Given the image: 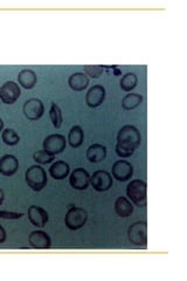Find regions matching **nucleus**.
<instances>
[{"label": "nucleus", "mask_w": 187, "mask_h": 281, "mask_svg": "<svg viewBox=\"0 0 187 281\" xmlns=\"http://www.w3.org/2000/svg\"><path fill=\"white\" fill-rule=\"evenodd\" d=\"M142 144V135L135 125H124L117 135V144L129 152L135 150Z\"/></svg>", "instance_id": "f257e3e1"}, {"label": "nucleus", "mask_w": 187, "mask_h": 281, "mask_svg": "<svg viewBox=\"0 0 187 281\" xmlns=\"http://www.w3.org/2000/svg\"><path fill=\"white\" fill-rule=\"evenodd\" d=\"M146 192H148V186L142 179H133L127 186L129 199L138 207L146 206Z\"/></svg>", "instance_id": "f03ea898"}, {"label": "nucleus", "mask_w": 187, "mask_h": 281, "mask_svg": "<svg viewBox=\"0 0 187 281\" xmlns=\"http://www.w3.org/2000/svg\"><path fill=\"white\" fill-rule=\"evenodd\" d=\"M128 239L133 247L145 248L148 244V224L146 222L132 224L128 229Z\"/></svg>", "instance_id": "7ed1b4c3"}, {"label": "nucleus", "mask_w": 187, "mask_h": 281, "mask_svg": "<svg viewBox=\"0 0 187 281\" xmlns=\"http://www.w3.org/2000/svg\"><path fill=\"white\" fill-rule=\"evenodd\" d=\"M27 185L33 191H41L47 184V175L40 165H32L25 174Z\"/></svg>", "instance_id": "20e7f679"}, {"label": "nucleus", "mask_w": 187, "mask_h": 281, "mask_svg": "<svg viewBox=\"0 0 187 281\" xmlns=\"http://www.w3.org/2000/svg\"><path fill=\"white\" fill-rule=\"evenodd\" d=\"M88 221V212L82 207L72 206L64 215V224L69 230L76 231L84 226Z\"/></svg>", "instance_id": "39448f33"}, {"label": "nucleus", "mask_w": 187, "mask_h": 281, "mask_svg": "<svg viewBox=\"0 0 187 281\" xmlns=\"http://www.w3.org/2000/svg\"><path fill=\"white\" fill-rule=\"evenodd\" d=\"M67 141L66 137L60 134H52V135L47 136L46 140L43 141V150L51 155H59L63 153L66 149Z\"/></svg>", "instance_id": "423d86ee"}, {"label": "nucleus", "mask_w": 187, "mask_h": 281, "mask_svg": "<svg viewBox=\"0 0 187 281\" xmlns=\"http://www.w3.org/2000/svg\"><path fill=\"white\" fill-rule=\"evenodd\" d=\"M20 95H21V91H20L19 84L15 83L14 81H7L0 87V101L3 103L13 104Z\"/></svg>", "instance_id": "0eeeda50"}, {"label": "nucleus", "mask_w": 187, "mask_h": 281, "mask_svg": "<svg viewBox=\"0 0 187 281\" xmlns=\"http://www.w3.org/2000/svg\"><path fill=\"white\" fill-rule=\"evenodd\" d=\"M90 184L99 192H104L112 186V176L108 171L97 170L90 177Z\"/></svg>", "instance_id": "6e6552de"}, {"label": "nucleus", "mask_w": 187, "mask_h": 281, "mask_svg": "<svg viewBox=\"0 0 187 281\" xmlns=\"http://www.w3.org/2000/svg\"><path fill=\"white\" fill-rule=\"evenodd\" d=\"M22 112H24V115H25L28 120L36 121L41 119L44 113L43 103L39 99H30L24 103Z\"/></svg>", "instance_id": "1a4fd4ad"}, {"label": "nucleus", "mask_w": 187, "mask_h": 281, "mask_svg": "<svg viewBox=\"0 0 187 281\" xmlns=\"http://www.w3.org/2000/svg\"><path fill=\"white\" fill-rule=\"evenodd\" d=\"M112 177L120 182H127L133 176V166L124 160L116 161L111 169Z\"/></svg>", "instance_id": "9d476101"}, {"label": "nucleus", "mask_w": 187, "mask_h": 281, "mask_svg": "<svg viewBox=\"0 0 187 281\" xmlns=\"http://www.w3.org/2000/svg\"><path fill=\"white\" fill-rule=\"evenodd\" d=\"M69 183L75 190H85L88 189L89 184H90V175L83 168H77L71 174Z\"/></svg>", "instance_id": "9b49d317"}, {"label": "nucleus", "mask_w": 187, "mask_h": 281, "mask_svg": "<svg viewBox=\"0 0 187 281\" xmlns=\"http://www.w3.org/2000/svg\"><path fill=\"white\" fill-rule=\"evenodd\" d=\"M28 244L35 250H48L52 246V240L46 232L33 231L28 237Z\"/></svg>", "instance_id": "f8f14e48"}, {"label": "nucleus", "mask_w": 187, "mask_h": 281, "mask_svg": "<svg viewBox=\"0 0 187 281\" xmlns=\"http://www.w3.org/2000/svg\"><path fill=\"white\" fill-rule=\"evenodd\" d=\"M105 99V89L102 85H94L85 95V103L90 108H97L103 103Z\"/></svg>", "instance_id": "ddd939ff"}, {"label": "nucleus", "mask_w": 187, "mask_h": 281, "mask_svg": "<svg viewBox=\"0 0 187 281\" xmlns=\"http://www.w3.org/2000/svg\"><path fill=\"white\" fill-rule=\"evenodd\" d=\"M28 219L36 227H44L48 222V213L42 207L32 205L28 209Z\"/></svg>", "instance_id": "4468645a"}, {"label": "nucleus", "mask_w": 187, "mask_h": 281, "mask_svg": "<svg viewBox=\"0 0 187 281\" xmlns=\"http://www.w3.org/2000/svg\"><path fill=\"white\" fill-rule=\"evenodd\" d=\"M19 162L13 155H4L0 158V174L4 176H12L18 171Z\"/></svg>", "instance_id": "2eb2a0df"}, {"label": "nucleus", "mask_w": 187, "mask_h": 281, "mask_svg": "<svg viewBox=\"0 0 187 281\" xmlns=\"http://www.w3.org/2000/svg\"><path fill=\"white\" fill-rule=\"evenodd\" d=\"M68 84L73 91L75 92H82L89 84V79L84 73L76 72L74 74H72L68 79Z\"/></svg>", "instance_id": "dca6fc26"}, {"label": "nucleus", "mask_w": 187, "mask_h": 281, "mask_svg": "<svg viewBox=\"0 0 187 281\" xmlns=\"http://www.w3.org/2000/svg\"><path fill=\"white\" fill-rule=\"evenodd\" d=\"M107 157V148L102 144H92L87 150V160L91 163H100Z\"/></svg>", "instance_id": "f3484780"}, {"label": "nucleus", "mask_w": 187, "mask_h": 281, "mask_svg": "<svg viewBox=\"0 0 187 281\" xmlns=\"http://www.w3.org/2000/svg\"><path fill=\"white\" fill-rule=\"evenodd\" d=\"M69 172H71V168H69L68 163L64 161H58L53 163L50 168V175L54 179H58V181L66 178Z\"/></svg>", "instance_id": "a211bd4d"}, {"label": "nucleus", "mask_w": 187, "mask_h": 281, "mask_svg": "<svg viewBox=\"0 0 187 281\" xmlns=\"http://www.w3.org/2000/svg\"><path fill=\"white\" fill-rule=\"evenodd\" d=\"M113 209H115V212L117 213V215H120V217H129V215H131L133 212L132 203L130 202L128 198L122 196L116 199Z\"/></svg>", "instance_id": "6ab92c4d"}, {"label": "nucleus", "mask_w": 187, "mask_h": 281, "mask_svg": "<svg viewBox=\"0 0 187 281\" xmlns=\"http://www.w3.org/2000/svg\"><path fill=\"white\" fill-rule=\"evenodd\" d=\"M19 84L25 89H32L34 88L36 84V74L32 69H22L21 72H19L18 75Z\"/></svg>", "instance_id": "aec40b11"}, {"label": "nucleus", "mask_w": 187, "mask_h": 281, "mask_svg": "<svg viewBox=\"0 0 187 281\" xmlns=\"http://www.w3.org/2000/svg\"><path fill=\"white\" fill-rule=\"evenodd\" d=\"M83 138H84V133L82 128H81L80 125H74L68 134V143L72 148L76 149L82 145Z\"/></svg>", "instance_id": "412c9836"}, {"label": "nucleus", "mask_w": 187, "mask_h": 281, "mask_svg": "<svg viewBox=\"0 0 187 281\" xmlns=\"http://www.w3.org/2000/svg\"><path fill=\"white\" fill-rule=\"evenodd\" d=\"M142 102H143V96L141 94H127L122 100V107L125 111H132V109L139 107Z\"/></svg>", "instance_id": "4be33fe9"}, {"label": "nucleus", "mask_w": 187, "mask_h": 281, "mask_svg": "<svg viewBox=\"0 0 187 281\" xmlns=\"http://www.w3.org/2000/svg\"><path fill=\"white\" fill-rule=\"evenodd\" d=\"M120 84L124 92H131L132 89H135L137 85V76L135 73H127V74L122 77Z\"/></svg>", "instance_id": "5701e85b"}, {"label": "nucleus", "mask_w": 187, "mask_h": 281, "mask_svg": "<svg viewBox=\"0 0 187 281\" xmlns=\"http://www.w3.org/2000/svg\"><path fill=\"white\" fill-rule=\"evenodd\" d=\"M2 138H3V142L7 145H17L19 143L20 141V137L17 134V132L13 129H5L4 132L2 133Z\"/></svg>", "instance_id": "b1692460"}, {"label": "nucleus", "mask_w": 187, "mask_h": 281, "mask_svg": "<svg viewBox=\"0 0 187 281\" xmlns=\"http://www.w3.org/2000/svg\"><path fill=\"white\" fill-rule=\"evenodd\" d=\"M50 116H51V120L53 122V125H54L56 129L61 128V125H62V121H63L62 113H61V109L56 103H52Z\"/></svg>", "instance_id": "393cba45"}, {"label": "nucleus", "mask_w": 187, "mask_h": 281, "mask_svg": "<svg viewBox=\"0 0 187 281\" xmlns=\"http://www.w3.org/2000/svg\"><path fill=\"white\" fill-rule=\"evenodd\" d=\"M54 158H55L54 155L48 154L44 152V150H40V152H36L33 155V160L38 163V164H41V165L50 164V163L54 161Z\"/></svg>", "instance_id": "a878e982"}, {"label": "nucleus", "mask_w": 187, "mask_h": 281, "mask_svg": "<svg viewBox=\"0 0 187 281\" xmlns=\"http://www.w3.org/2000/svg\"><path fill=\"white\" fill-rule=\"evenodd\" d=\"M83 69L85 74L92 77V79H99L104 73L103 66H90V64H87V66H83Z\"/></svg>", "instance_id": "bb28decb"}, {"label": "nucleus", "mask_w": 187, "mask_h": 281, "mask_svg": "<svg viewBox=\"0 0 187 281\" xmlns=\"http://www.w3.org/2000/svg\"><path fill=\"white\" fill-rule=\"evenodd\" d=\"M24 215V213L18 212H9V211H0V218L2 219H10V221H17Z\"/></svg>", "instance_id": "cd10ccee"}, {"label": "nucleus", "mask_w": 187, "mask_h": 281, "mask_svg": "<svg viewBox=\"0 0 187 281\" xmlns=\"http://www.w3.org/2000/svg\"><path fill=\"white\" fill-rule=\"evenodd\" d=\"M6 240V231L0 225V244H3Z\"/></svg>", "instance_id": "c85d7f7f"}, {"label": "nucleus", "mask_w": 187, "mask_h": 281, "mask_svg": "<svg viewBox=\"0 0 187 281\" xmlns=\"http://www.w3.org/2000/svg\"><path fill=\"white\" fill-rule=\"evenodd\" d=\"M4 199H5V193H4L3 189H0V205L4 203Z\"/></svg>", "instance_id": "c756f323"}, {"label": "nucleus", "mask_w": 187, "mask_h": 281, "mask_svg": "<svg viewBox=\"0 0 187 281\" xmlns=\"http://www.w3.org/2000/svg\"><path fill=\"white\" fill-rule=\"evenodd\" d=\"M3 129H4V122L2 119H0V133L3 132Z\"/></svg>", "instance_id": "7c9ffc66"}]
</instances>
